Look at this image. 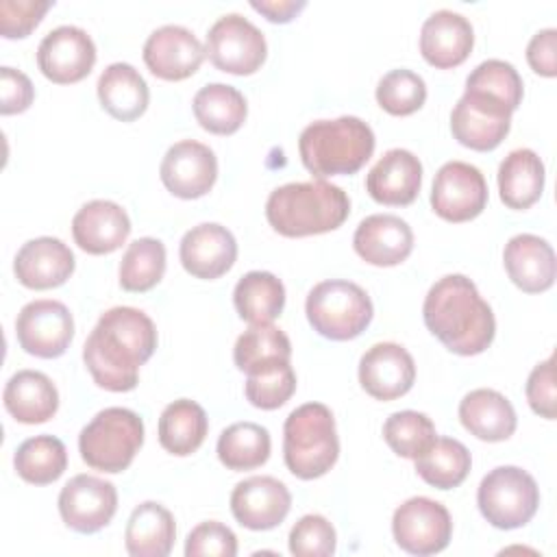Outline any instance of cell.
Wrapping results in <instances>:
<instances>
[{"label": "cell", "mask_w": 557, "mask_h": 557, "mask_svg": "<svg viewBox=\"0 0 557 557\" xmlns=\"http://www.w3.org/2000/svg\"><path fill=\"white\" fill-rule=\"evenodd\" d=\"M474 46V28L461 13L440 9L420 28V52L437 70L461 65Z\"/></svg>", "instance_id": "23"}, {"label": "cell", "mask_w": 557, "mask_h": 557, "mask_svg": "<svg viewBox=\"0 0 557 557\" xmlns=\"http://www.w3.org/2000/svg\"><path fill=\"white\" fill-rule=\"evenodd\" d=\"M233 305L248 324H270L285 307V287L272 272L252 270L237 281Z\"/></svg>", "instance_id": "34"}, {"label": "cell", "mask_w": 557, "mask_h": 557, "mask_svg": "<svg viewBox=\"0 0 557 557\" xmlns=\"http://www.w3.org/2000/svg\"><path fill=\"white\" fill-rule=\"evenodd\" d=\"M131 235L128 213L113 200H89L72 218V237L89 255H109Z\"/></svg>", "instance_id": "24"}, {"label": "cell", "mask_w": 557, "mask_h": 557, "mask_svg": "<svg viewBox=\"0 0 557 557\" xmlns=\"http://www.w3.org/2000/svg\"><path fill=\"white\" fill-rule=\"evenodd\" d=\"M339 457L335 418L322 403L296 407L283 424V459L287 470L311 481L326 474Z\"/></svg>", "instance_id": "5"}, {"label": "cell", "mask_w": 557, "mask_h": 557, "mask_svg": "<svg viewBox=\"0 0 557 557\" xmlns=\"http://www.w3.org/2000/svg\"><path fill=\"white\" fill-rule=\"evenodd\" d=\"M466 89L483 91L487 96L498 98L511 111H516L522 102L524 85L518 70L503 59H487L479 63L466 78Z\"/></svg>", "instance_id": "43"}, {"label": "cell", "mask_w": 557, "mask_h": 557, "mask_svg": "<svg viewBox=\"0 0 557 557\" xmlns=\"http://www.w3.org/2000/svg\"><path fill=\"white\" fill-rule=\"evenodd\" d=\"M144 444V420L126 407L98 411L78 433L81 459L100 472L126 470Z\"/></svg>", "instance_id": "6"}, {"label": "cell", "mask_w": 557, "mask_h": 557, "mask_svg": "<svg viewBox=\"0 0 557 557\" xmlns=\"http://www.w3.org/2000/svg\"><path fill=\"white\" fill-rule=\"evenodd\" d=\"M50 0H2L0 2V33L7 39H22L41 22Z\"/></svg>", "instance_id": "46"}, {"label": "cell", "mask_w": 557, "mask_h": 557, "mask_svg": "<svg viewBox=\"0 0 557 557\" xmlns=\"http://www.w3.org/2000/svg\"><path fill=\"white\" fill-rule=\"evenodd\" d=\"M435 437V424L422 411H394L383 424V440L396 455L405 459L420 457Z\"/></svg>", "instance_id": "40"}, {"label": "cell", "mask_w": 557, "mask_h": 557, "mask_svg": "<svg viewBox=\"0 0 557 557\" xmlns=\"http://www.w3.org/2000/svg\"><path fill=\"white\" fill-rule=\"evenodd\" d=\"M196 122L213 135H233L242 128L248 107L244 94L226 83L200 87L191 100Z\"/></svg>", "instance_id": "33"}, {"label": "cell", "mask_w": 557, "mask_h": 557, "mask_svg": "<svg viewBox=\"0 0 557 557\" xmlns=\"http://www.w3.org/2000/svg\"><path fill=\"white\" fill-rule=\"evenodd\" d=\"M154 322L135 307L107 309L83 344V361L98 387L131 392L139 368L157 350Z\"/></svg>", "instance_id": "1"}, {"label": "cell", "mask_w": 557, "mask_h": 557, "mask_svg": "<svg viewBox=\"0 0 557 557\" xmlns=\"http://www.w3.org/2000/svg\"><path fill=\"white\" fill-rule=\"evenodd\" d=\"M98 100L102 109L120 120L133 122L148 109L150 91L144 76L131 63H111L98 76Z\"/></svg>", "instance_id": "29"}, {"label": "cell", "mask_w": 557, "mask_h": 557, "mask_svg": "<svg viewBox=\"0 0 557 557\" xmlns=\"http://www.w3.org/2000/svg\"><path fill=\"white\" fill-rule=\"evenodd\" d=\"M7 411L22 424L48 422L59 409L57 385L39 370H17L4 385Z\"/></svg>", "instance_id": "28"}, {"label": "cell", "mask_w": 557, "mask_h": 557, "mask_svg": "<svg viewBox=\"0 0 557 557\" xmlns=\"http://www.w3.org/2000/svg\"><path fill=\"white\" fill-rule=\"evenodd\" d=\"M185 555L187 557H207V555L235 557L237 537L226 524L218 520H205L189 531L185 540Z\"/></svg>", "instance_id": "45"}, {"label": "cell", "mask_w": 557, "mask_h": 557, "mask_svg": "<svg viewBox=\"0 0 557 557\" xmlns=\"http://www.w3.org/2000/svg\"><path fill=\"white\" fill-rule=\"evenodd\" d=\"M292 507L287 485L274 476H248L231 492L233 518L250 531H268L278 527Z\"/></svg>", "instance_id": "18"}, {"label": "cell", "mask_w": 557, "mask_h": 557, "mask_svg": "<svg viewBox=\"0 0 557 557\" xmlns=\"http://www.w3.org/2000/svg\"><path fill=\"white\" fill-rule=\"evenodd\" d=\"M487 205V183L481 170L466 161L444 163L431 189V207L446 222L474 220Z\"/></svg>", "instance_id": "14"}, {"label": "cell", "mask_w": 557, "mask_h": 557, "mask_svg": "<svg viewBox=\"0 0 557 557\" xmlns=\"http://www.w3.org/2000/svg\"><path fill=\"white\" fill-rule=\"evenodd\" d=\"M305 313L313 331L322 337L348 342L368 329L374 307L361 285L344 278H329L311 287Z\"/></svg>", "instance_id": "7"}, {"label": "cell", "mask_w": 557, "mask_h": 557, "mask_svg": "<svg viewBox=\"0 0 557 557\" xmlns=\"http://www.w3.org/2000/svg\"><path fill=\"white\" fill-rule=\"evenodd\" d=\"M59 513L76 533H98L117 511V490L111 481L94 474L72 476L59 492Z\"/></svg>", "instance_id": "13"}, {"label": "cell", "mask_w": 557, "mask_h": 557, "mask_svg": "<svg viewBox=\"0 0 557 557\" xmlns=\"http://www.w3.org/2000/svg\"><path fill=\"white\" fill-rule=\"evenodd\" d=\"M250 7L274 24H287L307 7V2L305 0H250Z\"/></svg>", "instance_id": "50"}, {"label": "cell", "mask_w": 557, "mask_h": 557, "mask_svg": "<svg viewBox=\"0 0 557 557\" xmlns=\"http://www.w3.org/2000/svg\"><path fill=\"white\" fill-rule=\"evenodd\" d=\"M392 533L396 544L418 557L442 553L453 537V520L448 509L426 496H411L396 507L392 516Z\"/></svg>", "instance_id": "10"}, {"label": "cell", "mask_w": 557, "mask_h": 557, "mask_svg": "<svg viewBox=\"0 0 557 557\" xmlns=\"http://www.w3.org/2000/svg\"><path fill=\"white\" fill-rule=\"evenodd\" d=\"M481 516L496 529H520L540 507V487L535 479L518 466H498L490 470L476 490Z\"/></svg>", "instance_id": "8"}, {"label": "cell", "mask_w": 557, "mask_h": 557, "mask_svg": "<svg viewBox=\"0 0 557 557\" xmlns=\"http://www.w3.org/2000/svg\"><path fill=\"white\" fill-rule=\"evenodd\" d=\"M557 30L555 28H542L537 30L531 41L527 44V61L531 70L540 76L553 78L557 76Z\"/></svg>", "instance_id": "49"}, {"label": "cell", "mask_w": 557, "mask_h": 557, "mask_svg": "<svg viewBox=\"0 0 557 557\" xmlns=\"http://www.w3.org/2000/svg\"><path fill=\"white\" fill-rule=\"evenodd\" d=\"M350 213L348 194L329 181L285 183L265 200L270 226L285 237H307L335 231Z\"/></svg>", "instance_id": "3"}, {"label": "cell", "mask_w": 557, "mask_h": 557, "mask_svg": "<svg viewBox=\"0 0 557 557\" xmlns=\"http://www.w3.org/2000/svg\"><path fill=\"white\" fill-rule=\"evenodd\" d=\"M13 466L26 483H54L67 468L65 444L54 435L28 437L17 446L13 455Z\"/></svg>", "instance_id": "38"}, {"label": "cell", "mask_w": 557, "mask_h": 557, "mask_svg": "<svg viewBox=\"0 0 557 557\" xmlns=\"http://www.w3.org/2000/svg\"><path fill=\"white\" fill-rule=\"evenodd\" d=\"M292 342L289 337L270 324H250L233 346V361L237 370L252 374L261 368L289 361Z\"/></svg>", "instance_id": "37"}, {"label": "cell", "mask_w": 557, "mask_h": 557, "mask_svg": "<svg viewBox=\"0 0 557 557\" xmlns=\"http://www.w3.org/2000/svg\"><path fill=\"white\" fill-rule=\"evenodd\" d=\"M178 257L191 276L213 281L233 268L237 259V242L226 226L202 222L183 235Z\"/></svg>", "instance_id": "20"}, {"label": "cell", "mask_w": 557, "mask_h": 557, "mask_svg": "<svg viewBox=\"0 0 557 557\" xmlns=\"http://www.w3.org/2000/svg\"><path fill=\"white\" fill-rule=\"evenodd\" d=\"M352 248L366 263L392 268L411 255L413 231L394 213H374L363 218L355 228Z\"/></svg>", "instance_id": "21"}, {"label": "cell", "mask_w": 557, "mask_h": 557, "mask_svg": "<svg viewBox=\"0 0 557 557\" xmlns=\"http://www.w3.org/2000/svg\"><path fill=\"white\" fill-rule=\"evenodd\" d=\"M294 392H296V372L289 366V361H281L248 374L244 385L246 400L252 407L265 409V411L283 407Z\"/></svg>", "instance_id": "42"}, {"label": "cell", "mask_w": 557, "mask_h": 557, "mask_svg": "<svg viewBox=\"0 0 557 557\" xmlns=\"http://www.w3.org/2000/svg\"><path fill=\"white\" fill-rule=\"evenodd\" d=\"M176 537V524L170 509L161 503H139L124 531L126 553L133 557H165L170 555Z\"/></svg>", "instance_id": "30"}, {"label": "cell", "mask_w": 557, "mask_h": 557, "mask_svg": "<svg viewBox=\"0 0 557 557\" xmlns=\"http://www.w3.org/2000/svg\"><path fill=\"white\" fill-rule=\"evenodd\" d=\"M15 335L24 352L39 359H57L74 337V318L59 300H30L15 318Z\"/></svg>", "instance_id": "12"}, {"label": "cell", "mask_w": 557, "mask_h": 557, "mask_svg": "<svg viewBox=\"0 0 557 557\" xmlns=\"http://www.w3.org/2000/svg\"><path fill=\"white\" fill-rule=\"evenodd\" d=\"M146 67L163 81H183L198 72L207 52L200 39L181 24L154 28L144 44Z\"/></svg>", "instance_id": "17"}, {"label": "cell", "mask_w": 557, "mask_h": 557, "mask_svg": "<svg viewBox=\"0 0 557 557\" xmlns=\"http://www.w3.org/2000/svg\"><path fill=\"white\" fill-rule=\"evenodd\" d=\"M161 183L170 194L183 200H194L211 191L218 178L215 152L196 141L183 139L172 144L159 165Z\"/></svg>", "instance_id": "16"}, {"label": "cell", "mask_w": 557, "mask_h": 557, "mask_svg": "<svg viewBox=\"0 0 557 557\" xmlns=\"http://www.w3.org/2000/svg\"><path fill=\"white\" fill-rule=\"evenodd\" d=\"M374 146V131L357 115L315 120L298 139L300 161L318 178L355 174L372 157Z\"/></svg>", "instance_id": "4"}, {"label": "cell", "mask_w": 557, "mask_h": 557, "mask_svg": "<svg viewBox=\"0 0 557 557\" xmlns=\"http://www.w3.org/2000/svg\"><path fill=\"white\" fill-rule=\"evenodd\" d=\"M426 100V83L420 74L398 67L381 76L376 85V102L389 115H411Z\"/></svg>", "instance_id": "41"}, {"label": "cell", "mask_w": 557, "mask_h": 557, "mask_svg": "<svg viewBox=\"0 0 557 557\" xmlns=\"http://www.w3.org/2000/svg\"><path fill=\"white\" fill-rule=\"evenodd\" d=\"M165 274V246L154 237L128 244L120 261V285L126 292H148Z\"/></svg>", "instance_id": "39"}, {"label": "cell", "mask_w": 557, "mask_h": 557, "mask_svg": "<svg viewBox=\"0 0 557 557\" xmlns=\"http://www.w3.org/2000/svg\"><path fill=\"white\" fill-rule=\"evenodd\" d=\"M413 461L418 476L437 490H453L461 485L472 468L470 450L453 437H435Z\"/></svg>", "instance_id": "35"}, {"label": "cell", "mask_w": 557, "mask_h": 557, "mask_svg": "<svg viewBox=\"0 0 557 557\" xmlns=\"http://www.w3.org/2000/svg\"><path fill=\"white\" fill-rule=\"evenodd\" d=\"M524 394H527V403L529 407L546 418V420H555L557 416V396H555V355H550L548 359L540 361L524 385Z\"/></svg>", "instance_id": "47"}, {"label": "cell", "mask_w": 557, "mask_h": 557, "mask_svg": "<svg viewBox=\"0 0 557 557\" xmlns=\"http://www.w3.org/2000/svg\"><path fill=\"white\" fill-rule=\"evenodd\" d=\"M511 113L498 98L466 89L450 113L453 137L470 150H494L511 128Z\"/></svg>", "instance_id": "11"}, {"label": "cell", "mask_w": 557, "mask_h": 557, "mask_svg": "<svg viewBox=\"0 0 557 557\" xmlns=\"http://www.w3.org/2000/svg\"><path fill=\"white\" fill-rule=\"evenodd\" d=\"M0 94H2L0 113L13 115V113L26 111L33 104L35 87L22 70L2 65L0 67Z\"/></svg>", "instance_id": "48"}, {"label": "cell", "mask_w": 557, "mask_h": 557, "mask_svg": "<svg viewBox=\"0 0 557 557\" xmlns=\"http://www.w3.org/2000/svg\"><path fill=\"white\" fill-rule=\"evenodd\" d=\"M272 440L270 431L257 422H235L226 426L218 437V459L235 472L255 470L270 457Z\"/></svg>", "instance_id": "36"}, {"label": "cell", "mask_w": 557, "mask_h": 557, "mask_svg": "<svg viewBox=\"0 0 557 557\" xmlns=\"http://www.w3.org/2000/svg\"><path fill=\"white\" fill-rule=\"evenodd\" d=\"M544 163L531 148L511 150L498 165L500 200L516 211L535 205L544 191Z\"/></svg>", "instance_id": "31"}, {"label": "cell", "mask_w": 557, "mask_h": 557, "mask_svg": "<svg viewBox=\"0 0 557 557\" xmlns=\"http://www.w3.org/2000/svg\"><path fill=\"white\" fill-rule=\"evenodd\" d=\"M74 252L59 237H35L22 244L13 259L15 278L28 289H52L74 272Z\"/></svg>", "instance_id": "22"}, {"label": "cell", "mask_w": 557, "mask_h": 557, "mask_svg": "<svg viewBox=\"0 0 557 557\" xmlns=\"http://www.w3.org/2000/svg\"><path fill=\"white\" fill-rule=\"evenodd\" d=\"M96 63V44L87 30L63 24L52 28L37 46V65L41 74L57 85L83 81Z\"/></svg>", "instance_id": "15"}, {"label": "cell", "mask_w": 557, "mask_h": 557, "mask_svg": "<svg viewBox=\"0 0 557 557\" xmlns=\"http://www.w3.org/2000/svg\"><path fill=\"white\" fill-rule=\"evenodd\" d=\"M205 52L218 70L246 76L263 65L268 44L263 33L250 20L239 13H226L211 24Z\"/></svg>", "instance_id": "9"}, {"label": "cell", "mask_w": 557, "mask_h": 557, "mask_svg": "<svg viewBox=\"0 0 557 557\" xmlns=\"http://www.w3.org/2000/svg\"><path fill=\"white\" fill-rule=\"evenodd\" d=\"M422 318L426 329L455 355H481L496 335L492 307L476 285L463 274L437 278L424 296Z\"/></svg>", "instance_id": "2"}, {"label": "cell", "mask_w": 557, "mask_h": 557, "mask_svg": "<svg viewBox=\"0 0 557 557\" xmlns=\"http://www.w3.org/2000/svg\"><path fill=\"white\" fill-rule=\"evenodd\" d=\"M459 420L470 435L483 442H503L513 435L518 418L513 405L496 389L479 387L459 403Z\"/></svg>", "instance_id": "27"}, {"label": "cell", "mask_w": 557, "mask_h": 557, "mask_svg": "<svg viewBox=\"0 0 557 557\" xmlns=\"http://www.w3.org/2000/svg\"><path fill=\"white\" fill-rule=\"evenodd\" d=\"M209 431V418L205 409L189 398H178L170 403L159 418V444L176 455L187 457L196 453Z\"/></svg>", "instance_id": "32"}, {"label": "cell", "mask_w": 557, "mask_h": 557, "mask_svg": "<svg viewBox=\"0 0 557 557\" xmlns=\"http://www.w3.org/2000/svg\"><path fill=\"white\" fill-rule=\"evenodd\" d=\"M416 381V363L407 348L394 342L372 344L359 359V383L376 400L405 396Z\"/></svg>", "instance_id": "19"}, {"label": "cell", "mask_w": 557, "mask_h": 557, "mask_svg": "<svg viewBox=\"0 0 557 557\" xmlns=\"http://www.w3.org/2000/svg\"><path fill=\"white\" fill-rule=\"evenodd\" d=\"M503 263L511 283L527 292L540 294L553 287L557 261L553 246L533 233L513 235L503 250Z\"/></svg>", "instance_id": "26"}, {"label": "cell", "mask_w": 557, "mask_h": 557, "mask_svg": "<svg viewBox=\"0 0 557 557\" xmlns=\"http://www.w3.org/2000/svg\"><path fill=\"white\" fill-rule=\"evenodd\" d=\"M422 185V163L405 148L387 150L368 172L366 189L379 205H411Z\"/></svg>", "instance_id": "25"}, {"label": "cell", "mask_w": 557, "mask_h": 557, "mask_svg": "<svg viewBox=\"0 0 557 557\" xmlns=\"http://www.w3.org/2000/svg\"><path fill=\"white\" fill-rule=\"evenodd\" d=\"M337 535L320 513L302 516L289 531V553L296 557H329L335 553Z\"/></svg>", "instance_id": "44"}]
</instances>
